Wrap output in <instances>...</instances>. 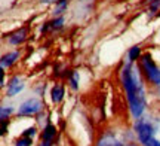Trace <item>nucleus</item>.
Wrapping results in <instances>:
<instances>
[{
    "label": "nucleus",
    "instance_id": "obj_1",
    "mask_svg": "<svg viewBox=\"0 0 160 146\" xmlns=\"http://www.w3.org/2000/svg\"><path fill=\"white\" fill-rule=\"evenodd\" d=\"M119 81L125 93L128 111L131 113L132 119L135 121L138 118L144 116L147 112V106H148L147 82L144 79L138 64L123 60L119 69Z\"/></svg>",
    "mask_w": 160,
    "mask_h": 146
},
{
    "label": "nucleus",
    "instance_id": "obj_2",
    "mask_svg": "<svg viewBox=\"0 0 160 146\" xmlns=\"http://www.w3.org/2000/svg\"><path fill=\"white\" fill-rule=\"evenodd\" d=\"M133 133L137 137L139 146H160V140L156 137V133L159 130V122H156L154 118L141 116L133 121Z\"/></svg>",
    "mask_w": 160,
    "mask_h": 146
},
{
    "label": "nucleus",
    "instance_id": "obj_3",
    "mask_svg": "<svg viewBox=\"0 0 160 146\" xmlns=\"http://www.w3.org/2000/svg\"><path fill=\"white\" fill-rule=\"evenodd\" d=\"M138 67L142 73L147 85H150L153 89L160 93V66L157 64L153 54L150 51H145L141 60L138 61Z\"/></svg>",
    "mask_w": 160,
    "mask_h": 146
},
{
    "label": "nucleus",
    "instance_id": "obj_4",
    "mask_svg": "<svg viewBox=\"0 0 160 146\" xmlns=\"http://www.w3.org/2000/svg\"><path fill=\"white\" fill-rule=\"evenodd\" d=\"M42 111H45V103L40 97H28L25 99L22 103H19L17 109L18 118H33L37 116Z\"/></svg>",
    "mask_w": 160,
    "mask_h": 146
},
{
    "label": "nucleus",
    "instance_id": "obj_5",
    "mask_svg": "<svg viewBox=\"0 0 160 146\" xmlns=\"http://www.w3.org/2000/svg\"><path fill=\"white\" fill-rule=\"evenodd\" d=\"M28 39H30V27L28 25H21V27L9 31V33L5 35V37H3V41H5L9 46H13V48L24 46Z\"/></svg>",
    "mask_w": 160,
    "mask_h": 146
},
{
    "label": "nucleus",
    "instance_id": "obj_6",
    "mask_svg": "<svg viewBox=\"0 0 160 146\" xmlns=\"http://www.w3.org/2000/svg\"><path fill=\"white\" fill-rule=\"evenodd\" d=\"M25 85H27V81H25L24 76L18 75V73L9 76L8 84H6V87H5V97L12 99V97H15L18 94H21L24 91Z\"/></svg>",
    "mask_w": 160,
    "mask_h": 146
},
{
    "label": "nucleus",
    "instance_id": "obj_7",
    "mask_svg": "<svg viewBox=\"0 0 160 146\" xmlns=\"http://www.w3.org/2000/svg\"><path fill=\"white\" fill-rule=\"evenodd\" d=\"M64 27H65V15H62V17H51V19L40 24L39 33L40 35L58 33V31L64 30Z\"/></svg>",
    "mask_w": 160,
    "mask_h": 146
},
{
    "label": "nucleus",
    "instance_id": "obj_8",
    "mask_svg": "<svg viewBox=\"0 0 160 146\" xmlns=\"http://www.w3.org/2000/svg\"><path fill=\"white\" fill-rule=\"evenodd\" d=\"M67 85L61 81H55L49 88V100L53 106H59L65 99L67 94Z\"/></svg>",
    "mask_w": 160,
    "mask_h": 146
},
{
    "label": "nucleus",
    "instance_id": "obj_9",
    "mask_svg": "<svg viewBox=\"0 0 160 146\" xmlns=\"http://www.w3.org/2000/svg\"><path fill=\"white\" fill-rule=\"evenodd\" d=\"M21 57H22V52H21V49H19V48L5 52L3 55H2V58H0L2 70H11L12 67H15V66L19 63Z\"/></svg>",
    "mask_w": 160,
    "mask_h": 146
},
{
    "label": "nucleus",
    "instance_id": "obj_10",
    "mask_svg": "<svg viewBox=\"0 0 160 146\" xmlns=\"http://www.w3.org/2000/svg\"><path fill=\"white\" fill-rule=\"evenodd\" d=\"M145 52L144 51V48L141 43H137V45H132L129 49H128V52H126V61H129V63H133V64H138V61L141 60L142 57V54Z\"/></svg>",
    "mask_w": 160,
    "mask_h": 146
},
{
    "label": "nucleus",
    "instance_id": "obj_11",
    "mask_svg": "<svg viewBox=\"0 0 160 146\" xmlns=\"http://www.w3.org/2000/svg\"><path fill=\"white\" fill-rule=\"evenodd\" d=\"M57 134H58V128L49 121L48 124H45L42 127L39 137H40V140H55Z\"/></svg>",
    "mask_w": 160,
    "mask_h": 146
},
{
    "label": "nucleus",
    "instance_id": "obj_12",
    "mask_svg": "<svg viewBox=\"0 0 160 146\" xmlns=\"http://www.w3.org/2000/svg\"><path fill=\"white\" fill-rule=\"evenodd\" d=\"M67 87H68L70 91L73 93H77L80 89V73L77 70H71L70 69L68 75H67Z\"/></svg>",
    "mask_w": 160,
    "mask_h": 146
},
{
    "label": "nucleus",
    "instance_id": "obj_13",
    "mask_svg": "<svg viewBox=\"0 0 160 146\" xmlns=\"http://www.w3.org/2000/svg\"><path fill=\"white\" fill-rule=\"evenodd\" d=\"M70 2H71V0H57L55 5L52 6L51 15L52 17H62V15H65V14L68 12Z\"/></svg>",
    "mask_w": 160,
    "mask_h": 146
},
{
    "label": "nucleus",
    "instance_id": "obj_14",
    "mask_svg": "<svg viewBox=\"0 0 160 146\" xmlns=\"http://www.w3.org/2000/svg\"><path fill=\"white\" fill-rule=\"evenodd\" d=\"M13 113H17V111L12 105H2L0 107V119L2 121H9Z\"/></svg>",
    "mask_w": 160,
    "mask_h": 146
},
{
    "label": "nucleus",
    "instance_id": "obj_15",
    "mask_svg": "<svg viewBox=\"0 0 160 146\" xmlns=\"http://www.w3.org/2000/svg\"><path fill=\"white\" fill-rule=\"evenodd\" d=\"M33 139L31 137H25V136H19L13 140V146H33Z\"/></svg>",
    "mask_w": 160,
    "mask_h": 146
},
{
    "label": "nucleus",
    "instance_id": "obj_16",
    "mask_svg": "<svg viewBox=\"0 0 160 146\" xmlns=\"http://www.w3.org/2000/svg\"><path fill=\"white\" fill-rule=\"evenodd\" d=\"M37 134H40L39 127H37V125H30V127H27V128H25L22 133H21V136H25V137H31V139H34Z\"/></svg>",
    "mask_w": 160,
    "mask_h": 146
},
{
    "label": "nucleus",
    "instance_id": "obj_17",
    "mask_svg": "<svg viewBox=\"0 0 160 146\" xmlns=\"http://www.w3.org/2000/svg\"><path fill=\"white\" fill-rule=\"evenodd\" d=\"M8 125H9V121H2V137H5L8 133Z\"/></svg>",
    "mask_w": 160,
    "mask_h": 146
},
{
    "label": "nucleus",
    "instance_id": "obj_18",
    "mask_svg": "<svg viewBox=\"0 0 160 146\" xmlns=\"http://www.w3.org/2000/svg\"><path fill=\"white\" fill-rule=\"evenodd\" d=\"M57 0H39V3L42 6H53Z\"/></svg>",
    "mask_w": 160,
    "mask_h": 146
},
{
    "label": "nucleus",
    "instance_id": "obj_19",
    "mask_svg": "<svg viewBox=\"0 0 160 146\" xmlns=\"http://www.w3.org/2000/svg\"><path fill=\"white\" fill-rule=\"evenodd\" d=\"M39 146H55V140H40Z\"/></svg>",
    "mask_w": 160,
    "mask_h": 146
},
{
    "label": "nucleus",
    "instance_id": "obj_20",
    "mask_svg": "<svg viewBox=\"0 0 160 146\" xmlns=\"http://www.w3.org/2000/svg\"><path fill=\"white\" fill-rule=\"evenodd\" d=\"M126 146H139V143H138V145H137L135 142H129V143H128V145H126Z\"/></svg>",
    "mask_w": 160,
    "mask_h": 146
},
{
    "label": "nucleus",
    "instance_id": "obj_21",
    "mask_svg": "<svg viewBox=\"0 0 160 146\" xmlns=\"http://www.w3.org/2000/svg\"><path fill=\"white\" fill-rule=\"evenodd\" d=\"M145 2H147V5H148V3H151V2H154V0H145Z\"/></svg>",
    "mask_w": 160,
    "mask_h": 146
}]
</instances>
